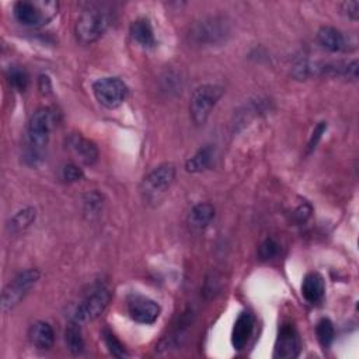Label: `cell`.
<instances>
[{
	"mask_svg": "<svg viewBox=\"0 0 359 359\" xmlns=\"http://www.w3.org/2000/svg\"><path fill=\"white\" fill-rule=\"evenodd\" d=\"M110 23L111 17L108 12H104L99 8H90L84 10L76 21V38L84 45L93 44L106 34Z\"/></svg>",
	"mask_w": 359,
	"mask_h": 359,
	"instance_id": "cell-1",
	"label": "cell"
},
{
	"mask_svg": "<svg viewBox=\"0 0 359 359\" xmlns=\"http://www.w3.org/2000/svg\"><path fill=\"white\" fill-rule=\"evenodd\" d=\"M59 9L58 2L49 0H21L13 8L16 20L27 27H40L47 24Z\"/></svg>",
	"mask_w": 359,
	"mask_h": 359,
	"instance_id": "cell-2",
	"label": "cell"
},
{
	"mask_svg": "<svg viewBox=\"0 0 359 359\" xmlns=\"http://www.w3.org/2000/svg\"><path fill=\"white\" fill-rule=\"evenodd\" d=\"M111 301V292L106 285H95L90 292L82 299V302L76 306L72 320L84 324L93 321L103 314Z\"/></svg>",
	"mask_w": 359,
	"mask_h": 359,
	"instance_id": "cell-3",
	"label": "cell"
},
{
	"mask_svg": "<svg viewBox=\"0 0 359 359\" xmlns=\"http://www.w3.org/2000/svg\"><path fill=\"white\" fill-rule=\"evenodd\" d=\"M222 96L223 88L221 86L203 84L197 87L190 101V114L194 124L203 125Z\"/></svg>",
	"mask_w": 359,
	"mask_h": 359,
	"instance_id": "cell-4",
	"label": "cell"
},
{
	"mask_svg": "<svg viewBox=\"0 0 359 359\" xmlns=\"http://www.w3.org/2000/svg\"><path fill=\"white\" fill-rule=\"evenodd\" d=\"M56 111L49 107L38 108L29 116L27 139L33 151H38V149L44 147L48 143L49 132L56 127Z\"/></svg>",
	"mask_w": 359,
	"mask_h": 359,
	"instance_id": "cell-5",
	"label": "cell"
},
{
	"mask_svg": "<svg viewBox=\"0 0 359 359\" xmlns=\"http://www.w3.org/2000/svg\"><path fill=\"white\" fill-rule=\"evenodd\" d=\"M40 271L38 269H25L13 278V281L5 288L2 293V310L5 313L14 309L25 295L38 282Z\"/></svg>",
	"mask_w": 359,
	"mask_h": 359,
	"instance_id": "cell-6",
	"label": "cell"
},
{
	"mask_svg": "<svg viewBox=\"0 0 359 359\" xmlns=\"http://www.w3.org/2000/svg\"><path fill=\"white\" fill-rule=\"evenodd\" d=\"M229 25L223 18L211 17L197 23L188 34L190 41L197 45H216L226 40Z\"/></svg>",
	"mask_w": 359,
	"mask_h": 359,
	"instance_id": "cell-7",
	"label": "cell"
},
{
	"mask_svg": "<svg viewBox=\"0 0 359 359\" xmlns=\"http://www.w3.org/2000/svg\"><path fill=\"white\" fill-rule=\"evenodd\" d=\"M93 93L101 106L112 110L125 101L128 87L118 77H101L95 82Z\"/></svg>",
	"mask_w": 359,
	"mask_h": 359,
	"instance_id": "cell-8",
	"label": "cell"
},
{
	"mask_svg": "<svg viewBox=\"0 0 359 359\" xmlns=\"http://www.w3.org/2000/svg\"><path fill=\"white\" fill-rule=\"evenodd\" d=\"M175 178V167L171 163L160 164L149 173L142 182V194L147 199H158L171 187Z\"/></svg>",
	"mask_w": 359,
	"mask_h": 359,
	"instance_id": "cell-9",
	"label": "cell"
},
{
	"mask_svg": "<svg viewBox=\"0 0 359 359\" xmlns=\"http://www.w3.org/2000/svg\"><path fill=\"white\" fill-rule=\"evenodd\" d=\"M160 306L153 299L132 295L128 299V313L132 320L140 324H153L160 316Z\"/></svg>",
	"mask_w": 359,
	"mask_h": 359,
	"instance_id": "cell-10",
	"label": "cell"
},
{
	"mask_svg": "<svg viewBox=\"0 0 359 359\" xmlns=\"http://www.w3.org/2000/svg\"><path fill=\"white\" fill-rule=\"evenodd\" d=\"M301 352V338L292 324H284L280 328V334L275 344V358L289 359L296 358Z\"/></svg>",
	"mask_w": 359,
	"mask_h": 359,
	"instance_id": "cell-11",
	"label": "cell"
},
{
	"mask_svg": "<svg viewBox=\"0 0 359 359\" xmlns=\"http://www.w3.org/2000/svg\"><path fill=\"white\" fill-rule=\"evenodd\" d=\"M69 151L83 163L87 166H93L99 160V149L95 142L88 140L80 134L69 135L68 140Z\"/></svg>",
	"mask_w": 359,
	"mask_h": 359,
	"instance_id": "cell-12",
	"label": "cell"
},
{
	"mask_svg": "<svg viewBox=\"0 0 359 359\" xmlns=\"http://www.w3.org/2000/svg\"><path fill=\"white\" fill-rule=\"evenodd\" d=\"M254 317L251 313L245 312L237 317L233 332H232V344L236 349H243L253 333Z\"/></svg>",
	"mask_w": 359,
	"mask_h": 359,
	"instance_id": "cell-13",
	"label": "cell"
},
{
	"mask_svg": "<svg viewBox=\"0 0 359 359\" xmlns=\"http://www.w3.org/2000/svg\"><path fill=\"white\" fill-rule=\"evenodd\" d=\"M28 337H29V341H32V344L37 349H42V351H47V349L52 348V345L55 343L53 328L47 321H37V323H34L32 325V328H29Z\"/></svg>",
	"mask_w": 359,
	"mask_h": 359,
	"instance_id": "cell-14",
	"label": "cell"
},
{
	"mask_svg": "<svg viewBox=\"0 0 359 359\" xmlns=\"http://www.w3.org/2000/svg\"><path fill=\"white\" fill-rule=\"evenodd\" d=\"M317 41L330 52H341L347 48L345 36L334 27H321L317 33Z\"/></svg>",
	"mask_w": 359,
	"mask_h": 359,
	"instance_id": "cell-15",
	"label": "cell"
},
{
	"mask_svg": "<svg viewBox=\"0 0 359 359\" xmlns=\"http://www.w3.org/2000/svg\"><path fill=\"white\" fill-rule=\"evenodd\" d=\"M324 292H325V285L320 274L310 273L305 277L302 284V295L309 304L316 305L321 302V299L324 297Z\"/></svg>",
	"mask_w": 359,
	"mask_h": 359,
	"instance_id": "cell-16",
	"label": "cell"
},
{
	"mask_svg": "<svg viewBox=\"0 0 359 359\" xmlns=\"http://www.w3.org/2000/svg\"><path fill=\"white\" fill-rule=\"evenodd\" d=\"M132 38L145 48H152L156 44L155 32L151 21L146 18H138L131 24Z\"/></svg>",
	"mask_w": 359,
	"mask_h": 359,
	"instance_id": "cell-17",
	"label": "cell"
},
{
	"mask_svg": "<svg viewBox=\"0 0 359 359\" xmlns=\"http://www.w3.org/2000/svg\"><path fill=\"white\" fill-rule=\"evenodd\" d=\"M214 216H215V208L208 202H201L197 203L190 211L188 225L195 230H202L212 222Z\"/></svg>",
	"mask_w": 359,
	"mask_h": 359,
	"instance_id": "cell-18",
	"label": "cell"
},
{
	"mask_svg": "<svg viewBox=\"0 0 359 359\" xmlns=\"http://www.w3.org/2000/svg\"><path fill=\"white\" fill-rule=\"evenodd\" d=\"M65 341H66L68 349L73 355H79L84 351V340H83V336H82L79 323H76L73 320L69 323V325L66 327V332H65Z\"/></svg>",
	"mask_w": 359,
	"mask_h": 359,
	"instance_id": "cell-19",
	"label": "cell"
},
{
	"mask_svg": "<svg viewBox=\"0 0 359 359\" xmlns=\"http://www.w3.org/2000/svg\"><path fill=\"white\" fill-rule=\"evenodd\" d=\"M212 160V147L211 146H205L190 159L186 163V169L188 173H199L205 170L209 163Z\"/></svg>",
	"mask_w": 359,
	"mask_h": 359,
	"instance_id": "cell-20",
	"label": "cell"
},
{
	"mask_svg": "<svg viewBox=\"0 0 359 359\" xmlns=\"http://www.w3.org/2000/svg\"><path fill=\"white\" fill-rule=\"evenodd\" d=\"M36 209L34 208H24L18 211L9 223V229L12 233H18L25 230L29 225H33L36 221Z\"/></svg>",
	"mask_w": 359,
	"mask_h": 359,
	"instance_id": "cell-21",
	"label": "cell"
},
{
	"mask_svg": "<svg viewBox=\"0 0 359 359\" xmlns=\"http://www.w3.org/2000/svg\"><path fill=\"white\" fill-rule=\"evenodd\" d=\"M316 334H317V338H319L320 344L324 348H328L333 344V341L336 338L334 324L328 319H321L317 323V325H316Z\"/></svg>",
	"mask_w": 359,
	"mask_h": 359,
	"instance_id": "cell-22",
	"label": "cell"
},
{
	"mask_svg": "<svg viewBox=\"0 0 359 359\" xmlns=\"http://www.w3.org/2000/svg\"><path fill=\"white\" fill-rule=\"evenodd\" d=\"M280 251H281L280 245L274 240V238H269V237H268V238H265V240L260 245L257 254H258L260 260H262V261H269V260H274L275 257H278Z\"/></svg>",
	"mask_w": 359,
	"mask_h": 359,
	"instance_id": "cell-23",
	"label": "cell"
},
{
	"mask_svg": "<svg viewBox=\"0 0 359 359\" xmlns=\"http://www.w3.org/2000/svg\"><path fill=\"white\" fill-rule=\"evenodd\" d=\"M104 341H106V345L107 348L110 349V352L116 356V358H125L128 356V352L125 349V347L121 344V341H119L112 333H110L108 330L104 332Z\"/></svg>",
	"mask_w": 359,
	"mask_h": 359,
	"instance_id": "cell-24",
	"label": "cell"
},
{
	"mask_svg": "<svg viewBox=\"0 0 359 359\" xmlns=\"http://www.w3.org/2000/svg\"><path fill=\"white\" fill-rule=\"evenodd\" d=\"M8 77H9L10 86L14 87L16 90H18V92H24V90L28 86V75L21 68H12L9 71V76Z\"/></svg>",
	"mask_w": 359,
	"mask_h": 359,
	"instance_id": "cell-25",
	"label": "cell"
},
{
	"mask_svg": "<svg viewBox=\"0 0 359 359\" xmlns=\"http://www.w3.org/2000/svg\"><path fill=\"white\" fill-rule=\"evenodd\" d=\"M84 212L88 215H99L103 208V197L99 193H90L84 197Z\"/></svg>",
	"mask_w": 359,
	"mask_h": 359,
	"instance_id": "cell-26",
	"label": "cell"
},
{
	"mask_svg": "<svg viewBox=\"0 0 359 359\" xmlns=\"http://www.w3.org/2000/svg\"><path fill=\"white\" fill-rule=\"evenodd\" d=\"M62 178L68 183H76L83 178V171L76 164H66L62 169Z\"/></svg>",
	"mask_w": 359,
	"mask_h": 359,
	"instance_id": "cell-27",
	"label": "cell"
},
{
	"mask_svg": "<svg viewBox=\"0 0 359 359\" xmlns=\"http://www.w3.org/2000/svg\"><path fill=\"white\" fill-rule=\"evenodd\" d=\"M325 129H327V123H320V124L314 128V131H313V134H312V136H310L309 145H308V152H312V151H314V149L317 147V145H319V142L321 140Z\"/></svg>",
	"mask_w": 359,
	"mask_h": 359,
	"instance_id": "cell-28",
	"label": "cell"
},
{
	"mask_svg": "<svg viewBox=\"0 0 359 359\" xmlns=\"http://www.w3.org/2000/svg\"><path fill=\"white\" fill-rule=\"evenodd\" d=\"M343 12L354 21L359 18V2L358 0H348V2H344L341 5Z\"/></svg>",
	"mask_w": 359,
	"mask_h": 359,
	"instance_id": "cell-29",
	"label": "cell"
},
{
	"mask_svg": "<svg viewBox=\"0 0 359 359\" xmlns=\"http://www.w3.org/2000/svg\"><path fill=\"white\" fill-rule=\"evenodd\" d=\"M310 214H312V206L309 203H304L296 209L295 214H293V218L297 223H304L310 218Z\"/></svg>",
	"mask_w": 359,
	"mask_h": 359,
	"instance_id": "cell-30",
	"label": "cell"
},
{
	"mask_svg": "<svg viewBox=\"0 0 359 359\" xmlns=\"http://www.w3.org/2000/svg\"><path fill=\"white\" fill-rule=\"evenodd\" d=\"M38 87L41 90L42 95H49L51 90H52V84H51V80L48 76H40V80H38Z\"/></svg>",
	"mask_w": 359,
	"mask_h": 359,
	"instance_id": "cell-31",
	"label": "cell"
}]
</instances>
